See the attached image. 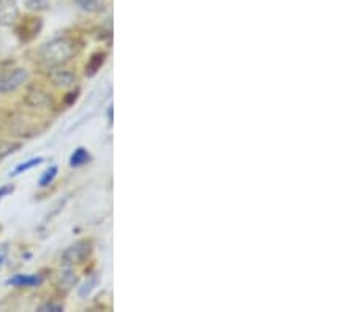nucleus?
Segmentation results:
<instances>
[{
    "mask_svg": "<svg viewBox=\"0 0 355 312\" xmlns=\"http://www.w3.org/2000/svg\"><path fill=\"white\" fill-rule=\"evenodd\" d=\"M74 55V44L68 38H55L40 49V59L48 66H59Z\"/></svg>",
    "mask_w": 355,
    "mask_h": 312,
    "instance_id": "1",
    "label": "nucleus"
},
{
    "mask_svg": "<svg viewBox=\"0 0 355 312\" xmlns=\"http://www.w3.org/2000/svg\"><path fill=\"white\" fill-rule=\"evenodd\" d=\"M92 253V243L87 240H79L68 246L60 255V264L64 266H73L83 264Z\"/></svg>",
    "mask_w": 355,
    "mask_h": 312,
    "instance_id": "2",
    "label": "nucleus"
},
{
    "mask_svg": "<svg viewBox=\"0 0 355 312\" xmlns=\"http://www.w3.org/2000/svg\"><path fill=\"white\" fill-rule=\"evenodd\" d=\"M28 79V73L24 68L13 70L8 75L0 77V93H11L18 90L22 84H26Z\"/></svg>",
    "mask_w": 355,
    "mask_h": 312,
    "instance_id": "3",
    "label": "nucleus"
},
{
    "mask_svg": "<svg viewBox=\"0 0 355 312\" xmlns=\"http://www.w3.org/2000/svg\"><path fill=\"white\" fill-rule=\"evenodd\" d=\"M19 18L16 0H0V26H11Z\"/></svg>",
    "mask_w": 355,
    "mask_h": 312,
    "instance_id": "4",
    "label": "nucleus"
},
{
    "mask_svg": "<svg viewBox=\"0 0 355 312\" xmlns=\"http://www.w3.org/2000/svg\"><path fill=\"white\" fill-rule=\"evenodd\" d=\"M44 277L42 275H16L7 281L8 286L13 287H38L42 286Z\"/></svg>",
    "mask_w": 355,
    "mask_h": 312,
    "instance_id": "5",
    "label": "nucleus"
},
{
    "mask_svg": "<svg viewBox=\"0 0 355 312\" xmlns=\"http://www.w3.org/2000/svg\"><path fill=\"white\" fill-rule=\"evenodd\" d=\"M51 81H53L57 87H70L76 81V76L68 70H54L51 71Z\"/></svg>",
    "mask_w": 355,
    "mask_h": 312,
    "instance_id": "6",
    "label": "nucleus"
},
{
    "mask_svg": "<svg viewBox=\"0 0 355 312\" xmlns=\"http://www.w3.org/2000/svg\"><path fill=\"white\" fill-rule=\"evenodd\" d=\"M92 160L90 153L83 149V147H79V149L73 153L71 158H70V166L71 167H81L84 164H87Z\"/></svg>",
    "mask_w": 355,
    "mask_h": 312,
    "instance_id": "7",
    "label": "nucleus"
},
{
    "mask_svg": "<svg viewBox=\"0 0 355 312\" xmlns=\"http://www.w3.org/2000/svg\"><path fill=\"white\" fill-rule=\"evenodd\" d=\"M43 163V158H32V160H28V161H26V163H22V164H19L18 167H16L13 172H11L10 175H19V174H22V172H27L28 169H32V167H35V166H40V164Z\"/></svg>",
    "mask_w": 355,
    "mask_h": 312,
    "instance_id": "8",
    "label": "nucleus"
},
{
    "mask_svg": "<svg viewBox=\"0 0 355 312\" xmlns=\"http://www.w3.org/2000/svg\"><path fill=\"white\" fill-rule=\"evenodd\" d=\"M76 3L84 11H87V13H95V11H98L101 8L100 0H76Z\"/></svg>",
    "mask_w": 355,
    "mask_h": 312,
    "instance_id": "9",
    "label": "nucleus"
},
{
    "mask_svg": "<svg viewBox=\"0 0 355 312\" xmlns=\"http://www.w3.org/2000/svg\"><path fill=\"white\" fill-rule=\"evenodd\" d=\"M57 166H53V167H49L48 170H46V172L42 175V178H40V186H48V185H51L54 181V178L57 177Z\"/></svg>",
    "mask_w": 355,
    "mask_h": 312,
    "instance_id": "10",
    "label": "nucleus"
},
{
    "mask_svg": "<svg viewBox=\"0 0 355 312\" xmlns=\"http://www.w3.org/2000/svg\"><path fill=\"white\" fill-rule=\"evenodd\" d=\"M96 282H98V277H92L90 281L85 282L84 286H83L81 288H79V295H81L83 298L87 297V295H89V293L95 288V284H96Z\"/></svg>",
    "mask_w": 355,
    "mask_h": 312,
    "instance_id": "11",
    "label": "nucleus"
},
{
    "mask_svg": "<svg viewBox=\"0 0 355 312\" xmlns=\"http://www.w3.org/2000/svg\"><path fill=\"white\" fill-rule=\"evenodd\" d=\"M38 311L40 312H62L64 311V304H60V303H44V304H42L38 308Z\"/></svg>",
    "mask_w": 355,
    "mask_h": 312,
    "instance_id": "12",
    "label": "nucleus"
},
{
    "mask_svg": "<svg viewBox=\"0 0 355 312\" xmlns=\"http://www.w3.org/2000/svg\"><path fill=\"white\" fill-rule=\"evenodd\" d=\"M62 284H64L67 288H70L76 284V276H74L71 271H65V273L62 275Z\"/></svg>",
    "mask_w": 355,
    "mask_h": 312,
    "instance_id": "13",
    "label": "nucleus"
},
{
    "mask_svg": "<svg viewBox=\"0 0 355 312\" xmlns=\"http://www.w3.org/2000/svg\"><path fill=\"white\" fill-rule=\"evenodd\" d=\"M16 149H18V145H15V144H7V142H0V158L7 156L8 153L15 152Z\"/></svg>",
    "mask_w": 355,
    "mask_h": 312,
    "instance_id": "14",
    "label": "nucleus"
},
{
    "mask_svg": "<svg viewBox=\"0 0 355 312\" xmlns=\"http://www.w3.org/2000/svg\"><path fill=\"white\" fill-rule=\"evenodd\" d=\"M7 257H8V243H3V245L0 246V268L3 266Z\"/></svg>",
    "mask_w": 355,
    "mask_h": 312,
    "instance_id": "15",
    "label": "nucleus"
},
{
    "mask_svg": "<svg viewBox=\"0 0 355 312\" xmlns=\"http://www.w3.org/2000/svg\"><path fill=\"white\" fill-rule=\"evenodd\" d=\"M28 8L31 10H44L46 7H48V2H40V0H31V2L27 3Z\"/></svg>",
    "mask_w": 355,
    "mask_h": 312,
    "instance_id": "16",
    "label": "nucleus"
},
{
    "mask_svg": "<svg viewBox=\"0 0 355 312\" xmlns=\"http://www.w3.org/2000/svg\"><path fill=\"white\" fill-rule=\"evenodd\" d=\"M13 186L11 185H7V186H2V188H0V199H3L5 196L7 194H10V192H13Z\"/></svg>",
    "mask_w": 355,
    "mask_h": 312,
    "instance_id": "17",
    "label": "nucleus"
}]
</instances>
